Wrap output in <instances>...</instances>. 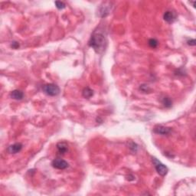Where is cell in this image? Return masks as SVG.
Here are the masks:
<instances>
[{"label":"cell","instance_id":"6da1fadb","mask_svg":"<svg viewBox=\"0 0 196 196\" xmlns=\"http://www.w3.org/2000/svg\"><path fill=\"white\" fill-rule=\"evenodd\" d=\"M106 39L104 33L100 31H94L89 41V46L94 48L97 53L100 54L105 50Z\"/></svg>","mask_w":196,"mask_h":196},{"label":"cell","instance_id":"7a4b0ae2","mask_svg":"<svg viewBox=\"0 0 196 196\" xmlns=\"http://www.w3.org/2000/svg\"><path fill=\"white\" fill-rule=\"evenodd\" d=\"M42 90L46 94L52 97L57 96L60 93V88L58 85L55 84H45L42 87Z\"/></svg>","mask_w":196,"mask_h":196},{"label":"cell","instance_id":"3957f363","mask_svg":"<svg viewBox=\"0 0 196 196\" xmlns=\"http://www.w3.org/2000/svg\"><path fill=\"white\" fill-rule=\"evenodd\" d=\"M112 3L110 2H105L100 6L98 9V15L101 18L107 16L112 10Z\"/></svg>","mask_w":196,"mask_h":196},{"label":"cell","instance_id":"277c9868","mask_svg":"<svg viewBox=\"0 0 196 196\" xmlns=\"http://www.w3.org/2000/svg\"><path fill=\"white\" fill-rule=\"evenodd\" d=\"M152 161L153 165H155L156 170L158 174L160 175L161 176H165V175L168 173V171H169L168 168H167L164 164L161 163V162H159L157 159H156V158H152Z\"/></svg>","mask_w":196,"mask_h":196},{"label":"cell","instance_id":"5b68a950","mask_svg":"<svg viewBox=\"0 0 196 196\" xmlns=\"http://www.w3.org/2000/svg\"><path fill=\"white\" fill-rule=\"evenodd\" d=\"M52 165L55 169H57L63 170L68 168L69 164L68 163V162L64 160V159H60V158H57V159H55L52 161Z\"/></svg>","mask_w":196,"mask_h":196},{"label":"cell","instance_id":"8992f818","mask_svg":"<svg viewBox=\"0 0 196 196\" xmlns=\"http://www.w3.org/2000/svg\"><path fill=\"white\" fill-rule=\"evenodd\" d=\"M163 19L164 20H165V22H168V23H173V22H175L176 19V12L171 10L166 11V12L164 13Z\"/></svg>","mask_w":196,"mask_h":196},{"label":"cell","instance_id":"52a82bcc","mask_svg":"<svg viewBox=\"0 0 196 196\" xmlns=\"http://www.w3.org/2000/svg\"><path fill=\"white\" fill-rule=\"evenodd\" d=\"M154 133H157V134H160V135H167L172 131V128H169V127H163V126H157L154 128L153 130Z\"/></svg>","mask_w":196,"mask_h":196},{"label":"cell","instance_id":"ba28073f","mask_svg":"<svg viewBox=\"0 0 196 196\" xmlns=\"http://www.w3.org/2000/svg\"><path fill=\"white\" fill-rule=\"evenodd\" d=\"M22 149V144H21L19 143H15L13 145H11L8 147L7 151L11 154H16L18 152H19Z\"/></svg>","mask_w":196,"mask_h":196},{"label":"cell","instance_id":"9c48e42d","mask_svg":"<svg viewBox=\"0 0 196 196\" xmlns=\"http://www.w3.org/2000/svg\"><path fill=\"white\" fill-rule=\"evenodd\" d=\"M57 149L58 152L60 154H65L68 151V146L65 142H59L57 143Z\"/></svg>","mask_w":196,"mask_h":196},{"label":"cell","instance_id":"30bf717a","mask_svg":"<svg viewBox=\"0 0 196 196\" xmlns=\"http://www.w3.org/2000/svg\"><path fill=\"white\" fill-rule=\"evenodd\" d=\"M10 97L11 98L14 99V100H22L24 98V94L22 90H14L13 91L11 92Z\"/></svg>","mask_w":196,"mask_h":196},{"label":"cell","instance_id":"8fae6325","mask_svg":"<svg viewBox=\"0 0 196 196\" xmlns=\"http://www.w3.org/2000/svg\"><path fill=\"white\" fill-rule=\"evenodd\" d=\"M82 94L84 98L89 99L91 98V97L94 95V91L91 90V89L89 88V87H85V88L83 90Z\"/></svg>","mask_w":196,"mask_h":196},{"label":"cell","instance_id":"7c38bea8","mask_svg":"<svg viewBox=\"0 0 196 196\" xmlns=\"http://www.w3.org/2000/svg\"><path fill=\"white\" fill-rule=\"evenodd\" d=\"M162 104L164 105V106H165V107L167 108H170L172 106V105H173V102H172L171 99L168 98V97H165V98H163V99H162Z\"/></svg>","mask_w":196,"mask_h":196},{"label":"cell","instance_id":"4fadbf2b","mask_svg":"<svg viewBox=\"0 0 196 196\" xmlns=\"http://www.w3.org/2000/svg\"><path fill=\"white\" fill-rule=\"evenodd\" d=\"M148 44H149V45L150 46L151 48H155L157 47L158 44H159V43H158V41L156 39H151L149 40V42H148Z\"/></svg>","mask_w":196,"mask_h":196},{"label":"cell","instance_id":"5bb4252c","mask_svg":"<svg viewBox=\"0 0 196 196\" xmlns=\"http://www.w3.org/2000/svg\"><path fill=\"white\" fill-rule=\"evenodd\" d=\"M55 6H56L57 9H63L66 7V5H65V2H60V1H56L55 2Z\"/></svg>","mask_w":196,"mask_h":196},{"label":"cell","instance_id":"9a60e30c","mask_svg":"<svg viewBox=\"0 0 196 196\" xmlns=\"http://www.w3.org/2000/svg\"><path fill=\"white\" fill-rule=\"evenodd\" d=\"M140 90H142L143 92H149V90H150V88H149L148 86L145 85V84H143V85L140 86Z\"/></svg>","mask_w":196,"mask_h":196},{"label":"cell","instance_id":"2e32d148","mask_svg":"<svg viewBox=\"0 0 196 196\" xmlns=\"http://www.w3.org/2000/svg\"><path fill=\"white\" fill-rule=\"evenodd\" d=\"M11 47L14 49H17L19 48V42H17V41H13V42H12Z\"/></svg>","mask_w":196,"mask_h":196},{"label":"cell","instance_id":"e0dca14e","mask_svg":"<svg viewBox=\"0 0 196 196\" xmlns=\"http://www.w3.org/2000/svg\"><path fill=\"white\" fill-rule=\"evenodd\" d=\"M188 44L191 46H195V39H190L187 41Z\"/></svg>","mask_w":196,"mask_h":196}]
</instances>
